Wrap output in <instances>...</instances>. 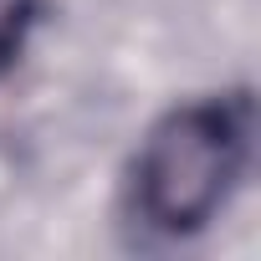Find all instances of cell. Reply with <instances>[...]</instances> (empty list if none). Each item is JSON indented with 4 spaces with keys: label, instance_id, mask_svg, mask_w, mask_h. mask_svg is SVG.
Returning a JSON list of instances; mask_svg holds the SVG:
<instances>
[{
    "label": "cell",
    "instance_id": "7a4b0ae2",
    "mask_svg": "<svg viewBox=\"0 0 261 261\" xmlns=\"http://www.w3.org/2000/svg\"><path fill=\"white\" fill-rule=\"evenodd\" d=\"M41 0H0V77H11L36 36Z\"/></svg>",
    "mask_w": 261,
    "mask_h": 261
},
{
    "label": "cell",
    "instance_id": "6da1fadb",
    "mask_svg": "<svg viewBox=\"0 0 261 261\" xmlns=\"http://www.w3.org/2000/svg\"><path fill=\"white\" fill-rule=\"evenodd\" d=\"M256 149V102L246 87L174 102L139 139L123 174V215L144 236H200L241 190Z\"/></svg>",
    "mask_w": 261,
    "mask_h": 261
}]
</instances>
